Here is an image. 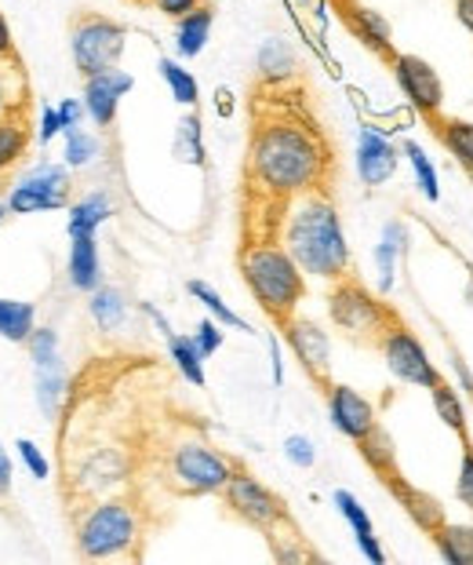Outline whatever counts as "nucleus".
<instances>
[{"mask_svg": "<svg viewBox=\"0 0 473 565\" xmlns=\"http://www.w3.org/2000/svg\"><path fill=\"white\" fill-rule=\"evenodd\" d=\"M251 183L273 201H295L310 190H324L332 179V147L324 131L299 103H255V128L248 142Z\"/></svg>", "mask_w": 473, "mask_h": 565, "instance_id": "f257e3e1", "label": "nucleus"}, {"mask_svg": "<svg viewBox=\"0 0 473 565\" xmlns=\"http://www.w3.org/2000/svg\"><path fill=\"white\" fill-rule=\"evenodd\" d=\"M284 248L295 256L302 274L338 281L350 274V245L338 223V212L324 190L295 198L284 223Z\"/></svg>", "mask_w": 473, "mask_h": 565, "instance_id": "f03ea898", "label": "nucleus"}, {"mask_svg": "<svg viewBox=\"0 0 473 565\" xmlns=\"http://www.w3.org/2000/svg\"><path fill=\"white\" fill-rule=\"evenodd\" d=\"M240 278H245L248 292L255 296L266 315L277 324H284L295 307L307 296V281H302V267L284 245H248L240 252Z\"/></svg>", "mask_w": 473, "mask_h": 565, "instance_id": "7ed1b4c3", "label": "nucleus"}, {"mask_svg": "<svg viewBox=\"0 0 473 565\" xmlns=\"http://www.w3.org/2000/svg\"><path fill=\"white\" fill-rule=\"evenodd\" d=\"M327 315H332L335 329L346 335V340L375 347L379 351L383 335L400 321L394 307H386L383 299H375L368 288L357 278H338L335 288L327 292Z\"/></svg>", "mask_w": 473, "mask_h": 565, "instance_id": "20e7f679", "label": "nucleus"}, {"mask_svg": "<svg viewBox=\"0 0 473 565\" xmlns=\"http://www.w3.org/2000/svg\"><path fill=\"white\" fill-rule=\"evenodd\" d=\"M139 540V511L128 500H103L84 514L77 525V551L80 558H117L128 555Z\"/></svg>", "mask_w": 473, "mask_h": 565, "instance_id": "39448f33", "label": "nucleus"}, {"mask_svg": "<svg viewBox=\"0 0 473 565\" xmlns=\"http://www.w3.org/2000/svg\"><path fill=\"white\" fill-rule=\"evenodd\" d=\"M125 44H128V30L114 19L95 15V11H80L69 26L73 66L80 70L84 81L103 74V70H114L117 58L125 55Z\"/></svg>", "mask_w": 473, "mask_h": 565, "instance_id": "423d86ee", "label": "nucleus"}, {"mask_svg": "<svg viewBox=\"0 0 473 565\" xmlns=\"http://www.w3.org/2000/svg\"><path fill=\"white\" fill-rule=\"evenodd\" d=\"M237 467L226 460L223 452L208 449L204 441H179L172 456H168V482L175 486L182 497H208V492H223L234 478Z\"/></svg>", "mask_w": 473, "mask_h": 565, "instance_id": "0eeeda50", "label": "nucleus"}, {"mask_svg": "<svg viewBox=\"0 0 473 565\" xmlns=\"http://www.w3.org/2000/svg\"><path fill=\"white\" fill-rule=\"evenodd\" d=\"M379 351H383L386 369H390L400 383H411V387H427V391H433L437 383L444 380L441 372L433 369L430 358H427V347L419 343V335H416V332H408V324H405V321H397L394 329L383 335Z\"/></svg>", "mask_w": 473, "mask_h": 565, "instance_id": "6e6552de", "label": "nucleus"}, {"mask_svg": "<svg viewBox=\"0 0 473 565\" xmlns=\"http://www.w3.org/2000/svg\"><path fill=\"white\" fill-rule=\"evenodd\" d=\"M223 500H226V508L234 519L262 529V533L288 519L284 500L266 489L259 478H251L248 471H234V478H229L226 489H223Z\"/></svg>", "mask_w": 473, "mask_h": 565, "instance_id": "1a4fd4ad", "label": "nucleus"}, {"mask_svg": "<svg viewBox=\"0 0 473 565\" xmlns=\"http://www.w3.org/2000/svg\"><path fill=\"white\" fill-rule=\"evenodd\" d=\"M69 201V175L58 164H36L19 179L8 194V212L33 215V212H55L66 209Z\"/></svg>", "mask_w": 473, "mask_h": 565, "instance_id": "9d476101", "label": "nucleus"}, {"mask_svg": "<svg viewBox=\"0 0 473 565\" xmlns=\"http://www.w3.org/2000/svg\"><path fill=\"white\" fill-rule=\"evenodd\" d=\"M394 77L405 92V99L416 106V110L433 121L441 114V103H444V84L437 77V70L419 55H394Z\"/></svg>", "mask_w": 473, "mask_h": 565, "instance_id": "9b49d317", "label": "nucleus"}, {"mask_svg": "<svg viewBox=\"0 0 473 565\" xmlns=\"http://www.w3.org/2000/svg\"><path fill=\"white\" fill-rule=\"evenodd\" d=\"M284 340L288 347L295 351L299 358V365L307 369V376L313 383H321V387L327 391V365H332V347H327V332H321V324H313L310 318H299V315H291L284 324Z\"/></svg>", "mask_w": 473, "mask_h": 565, "instance_id": "f8f14e48", "label": "nucleus"}, {"mask_svg": "<svg viewBox=\"0 0 473 565\" xmlns=\"http://www.w3.org/2000/svg\"><path fill=\"white\" fill-rule=\"evenodd\" d=\"M327 408H332V424L338 427V435H346L350 441L368 438L379 427L372 402L346 383H327Z\"/></svg>", "mask_w": 473, "mask_h": 565, "instance_id": "ddd939ff", "label": "nucleus"}, {"mask_svg": "<svg viewBox=\"0 0 473 565\" xmlns=\"http://www.w3.org/2000/svg\"><path fill=\"white\" fill-rule=\"evenodd\" d=\"M131 74L125 70H103V74H95L84 81V110L99 128H109L117 121V106H120V95L131 92Z\"/></svg>", "mask_w": 473, "mask_h": 565, "instance_id": "4468645a", "label": "nucleus"}, {"mask_svg": "<svg viewBox=\"0 0 473 565\" xmlns=\"http://www.w3.org/2000/svg\"><path fill=\"white\" fill-rule=\"evenodd\" d=\"M397 161L400 153L397 147L386 136H379L375 128H361V139H357V172L368 186H383L390 183L394 172H397Z\"/></svg>", "mask_w": 473, "mask_h": 565, "instance_id": "2eb2a0df", "label": "nucleus"}, {"mask_svg": "<svg viewBox=\"0 0 473 565\" xmlns=\"http://www.w3.org/2000/svg\"><path fill=\"white\" fill-rule=\"evenodd\" d=\"M361 445V456H364V463L372 467L375 475H379V482L386 486V489H400L408 482L405 475H400V467H397V460H394V441H390V435H386L383 427H375L368 438H361L357 441Z\"/></svg>", "mask_w": 473, "mask_h": 565, "instance_id": "dca6fc26", "label": "nucleus"}, {"mask_svg": "<svg viewBox=\"0 0 473 565\" xmlns=\"http://www.w3.org/2000/svg\"><path fill=\"white\" fill-rule=\"evenodd\" d=\"M335 508H338V514H343V519L350 522V529H354L357 547L364 551V558H368L372 565H383V562H386V555H383L379 540H375L372 519H368V511L361 508V500L354 497V492L338 489V492H335Z\"/></svg>", "mask_w": 473, "mask_h": 565, "instance_id": "f3484780", "label": "nucleus"}, {"mask_svg": "<svg viewBox=\"0 0 473 565\" xmlns=\"http://www.w3.org/2000/svg\"><path fill=\"white\" fill-rule=\"evenodd\" d=\"M69 281L80 292H95L99 288V245H95V234L69 237Z\"/></svg>", "mask_w": 473, "mask_h": 565, "instance_id": "a211bd4d", "label": "nucleus"}, {"mask_svg": "<svg viewBox=\"0 0 473 565\" xmlns=\"http://www.w3.org/2000/svg\"><path fill=\"white\" fill-rule=\"evenodd\" d=\"M394 497L400 500V508L408 511V519L416 522V525H419L427 536H433L437 529H441V525L448 522V519H444V508H441V503H437V500L430 497V492L416 489L411 482H405L400 489H394Z\"/></svg>", "mask_w": 473, "mask_h": 565, "instance_id": "6ab92c4d", "label": "nucleus"}, {"mask_svg": "<svg viewBox=\"0 0 473 565\" xmlns=\"http://www.w3.org/2000/svg\"><path fill=\"white\" fill-rule=\"evenodd\" d=\"M433 136L441 139V147L452 153V158L459 161L470 172L473 168V121H463V117H433Z\"/></svg>", "mask_w": 473, "mask_h": 565, "instance_id": "aec40b11", "label": "nucleus"}, {"mask_svg": "<svg viewBox=\"0 0 473 565\" xmlns=\"http://www.w3.org/2000/svg\"><path fill=\"white\" fill-rule=\"evenodd\" d=\"M212 19H215V11H212L208 4L193 8L190 15H182V19H179L175 47H179V55H182V58H193V55H201V52H204V44H208V38H212Z\"/></svg>", "mask_w": 473, "mask_h": 565, "instance_id": "412c9836", "label": "nucleus"}, {"mask_svg": "<svg viewBox=\"0 0 473 565\" xmlns=\"http://www.w3.org/2000/svg\"><path fill=\"white\" fill-rule=\"evenodd\" d=\"M255 70H259V81L262 84H288L295 77V52L284 44V41H266L259 47V58H255Z\"/></svg>", "mask_w": 473, "mask_h": 565, "instance_id": "4be33fe9", "label": "nucleus"}, {"mask_svg": "<svg viewBox=\"0 0 473 565\" xmlns=\"http://www.w3.org/2000/svg\"><path fill=\"white\" fill-rule=\"evenodd\" d=\"M30 147V117L26 110L19 114H4L0 117V172H8L11 164H15L22 153Z\"/></svg>", "mask_w": 473, "mask_h": 565, "instance_id": "5701e85b", "label": "nucleus"}, {"mask_svg": "<svg viewBox=\"0 0 473 565\" xmlns=\"http://www.w3.org/2000/svg\"><path fill=\"white\" fill-rule=\"evenodd\" d=\"M433 547L441 551V558L448 565H473V529L444 522L433 533Z\"/></svg>", "mask_w": 473, "mask_h": 565, "instance_id": "b1692460", "label": "nucleus"}, {"mask_svg": "<svg viewBox=\"0 0 473 565\" xmlns=\"http://www.w3.org/2000/svg\"><path fill=\"white\" fill-rule=\"evenodd\" d=\"M36 329V310L22 299H0V335L11 343H26Z\"/></svg>", "mask_w": 473, "mask_h": 565, "instance_id": "393cba45", "label": "nucleus"}, {"mask_svg": "<svg viewBox=\"0 0 473 565\" xmlns=\"http://www.w3.org/2000/svg\"><path fill=\"white\" fill-rule=\"evenodd\" d=\"M430 398H433V408H437V416H441V424L448 430H455L459 438H470V427H466V408H463V398L455 394V387L448 380H441L437 387L430 391Z\"/></svg>", "mask_w": 473, "mask_h": 565, "instance_id": "a878e982", "label": "nucleus"}, {"mask_svg": "<svg viewBox=\"0 0 473 565\" xmlns=\"http://www.w3.org/2000/svg\"><path fill=\"white\" fill-rule=\"evenodd\" d=\"M109 220V198L106 194H92L77 201L69 209V237H84V234H95L99 223Z\"/></svg>", "mask_w": 473, "mask_h": 565, "instance_id": "bb28decb", "label": "nucleus"}, {"mask_svg": "<svg viewBox=\"0 0 473 565\" xmlns=\"http://www.w3.org/2000/svg\"><path fill=\"white\" fill-rule=\"evenodd\" d=\"M168 347H172V362L179 365V372L186 376V383L193 387H204V354L193 335H168Z\"/></svg>", "mask_w": 473, "mask_h": 565, "instance_id": "cd10ccee", "label": "nucleus"}, {"mask_svg": "<svg viewBox=\"0 0 473 565\" xmlns=\"http://www.w3.org/2000/svg\"><path fill=\"white\" fill-rule=\"evenodd\" d=\"M63 398H66V372H63V362L47 365V369H36V402H41L47 419L58 416V405H63Z\"/></svg>", "mask_w": 473, "mask_h": 565, "instance_id": "c85d7f7f", "label": "nucleus"}, {"mask_svg": "<svg viewBox=\"0 0 473 565\" xmlns=\"http://www.w3.org/2000/svg\"><path fill=\"white\" fill-rule=\"evenodd\" d=\"M186 288H190V296H193V299H201V303L208 307V315H212L218 324H226V329L251 332V329H248V321L240 318V315H234V310H229V307L223 303V296H218L212 285H204V281H190Z\"/></svg>", "mask_w": 473, "mask_h": 565, "instance_id": "c756f323", "label": "nucleus"}, {"mask_svg": "<svg viewBox=\"0 0 473 565\" xmlns=\"http://www.w3.org/2000/svg\"><path fill=\"white\" fill-rule=\"evenodd\" d=\"M128 315V303L117 288H95L92 292V318L99 321V329H117Z\"/></svg>", "mask_w": 473, "mask_h": 565, "instance_id": "7c9ffc66", "label": "nucleus"}, {"mask_svg": "<svg viewBox=\"0 0 473 565\" xmlns=\"http://www.w3.org/2000/svg\"><path fill=\"white\" fill-rule=\"evenodd\" d=\"M161 77L168 81V88H172V99L182 103V106H197L201 99V88L197 81H193L190 70H182L175 58H161Z\"/></svg>", "mask_w": 473, "mask_h": 565, "instance_id": "2f4dec72", "label": "nucleus"}, {"mask_svg": "<svg viewBox=\"0 0 473 565\" xmlns=\"http://www.w3.org/2000/svg\"><path fill=\"white\" fill-rule=\"evenodd\" d=\"M400 242H405V231H400L397 223H390L383 231L379 248H375V263H379V285L383 288L394 285V259H397V252H400Z\"/></svg>", "mask_w": 473, "mask_h": 565, "instance_id": "473e14b6", "label": "nucleus"}, {"mask_svg": "<svg viewBox=\"0 0 473 565\" xmlns=\"http://www.w3.org/2000/svg\"><path fill=\"white\" fill-rule=\"evenodd\" d=\"M405 158H408L411 168H416L419 190L427 194V201H437V198H441V186H437V168L430 164L427 150H422L419 142H405Z\"/></svg>", "mask_w": 473, "mask_h": 565, "instance_id": "72a5a7b5", "label": "nucleus"}, {"mask_svg": "<svg viewBox=\"0 0 473 565\" xmlns=\"http://www.w3.org/2000/svg\"><path fill=\"white\" fill-rule=\"evenodd\" d=\"M354 26L361 30V38L368 41L372 47H379V52H390V26H386V22L379 19V11H372V8H357Z\"/></svg>", "mask_w": 473, "mask_h": 565, "instance_id": "f704fd0d", "label": "nucleus"}, {"mask_svg": "<svg viewBox=\"0 0 473 565\" xmlns=\"http://www.w3.org/2000/svg\"><path fill=\"white\" fill-rule=\"evenodd\" d=\"M63 136H66V164L69 168H84L99 158V142H95V136H88V131L69 128Z\"/></svg>", "mask_w": 473, "mask_h": 565, "instance_id": "c9c22d12", "label": "nucleus"}, {"mask_svg": "<svg viewBox=\"0 0 473 565\" xmlns=\"http://www.w3.org/2000/svg\"><path fill=\"white\" fill-rule=\"evenodd\" d=\"M30 358L36 369H47V365H58V335L52 329H33L30 335Z\"/></svg>", "mask_w": 473, "mask_h": 565, "instance_id": "e433bc0d", "label": "nucleus"}, {"mask_svg": "<svg viewBox=\"0 0 473 565\" xmlns=\"http://www.w3.org/2000/svg\"><path fill=\"white\" fill-rule=\"evenodd\" d=\"M179 153H182V161L204 164V150H201V125H197V117H186V121L179 125Z\"/></svg>", "mask_w": 473, "mask_h": 565, "instance_id": "4c0bfd02", "label": "nucleus"}, {"mask_svg": "<svg viewBox=\"0 0 473 565\" xmlns=\"http://www.w3.org/2000/svg\"><path fill=\"white\" fill-rule=\"evenodd\" d=\"M455 497H459V503H463V508L473 511V445H470V438L463 441V463H459Z\"/></svg>", "mask_w": 473, "mask_h": 565, "instance_id": "58836bf2", "label": "nucleus"}, {"mask_svg": "<svg viewBox=\"0 0 473 565\" xmlns=\"http://www.w3.org/2000/svg\"><path fill=\"white\" fill-rule=\"evenodd\" d=\"M15 449H19V456H22V463H26V471H30L33 478H41V482H44V478H47V475H52V467H47V460H44V452H41V449H36V445H33L30 438H19V441H15Z\"/></svg>", "mask_w": 473, "mask_h": 565, "instance_id": "ea45409f", "label": "nucleus"}, {"mask_svg": "<svg viewBox=\"0 0 473 565\" xmlns=\"http://www.w3.org/2000/svg\"><path fill=\"white\" fill-rule=\"evenodd\" d=\"M193 340H197V347H201V354L204 358H212L215 351H218V347H223V324H218V321H201L197 324V332H193Z\"/></svg>", "mask_w": 473, "mask_h": 565, "instance_id": "a19ab883", "label": "nucleus"}, {"mask_svg": "<svg viewBox=\"0 0 473 565\" xmlns=\"http://www.w3.org/2000/svg\"><path fill=\"white\" fill-rule=\"evenodd\" d=\"M284 456L295 467H313V460H318V452H313V441L310 438H302V435H291L284 441Z\"/></svg>", "mask_w": 473, "mask_h": 565, "instance_id": "79ce46f5", "label": "nucleus"}, {"mask_svg": "<svg viewBox=\"0 0 473 565\" xmlns=\"http://www.w3.org/2000/svg\"><path fill=\"white\" fill-rule=\"evenodd\" d=\"M150 4L157 11H164L168 19H182V15H190L193 8H201L204 0H150Z\"/></svg>", "mask_w": 473, "mask_h": 565, "instance_id": "37998d69", "label": "nucleus"}, {"mask_svg": "<svg viewBox=\"0 0 473 565\" xmlns=\"http://www.w3.org/2000/svg\"><path fill=\"white\" fill-rule=\"evenodd\" d=\"M58 131H63V117H58V106H47L41 114V142H52Z\"/></svg>", "mask_w": 473, "mask_h": 565, "instance_id": "c03bdc74", "label": "nucleus"}, {"mask_svg": "<svg viewBox=\"0 0 473 565\" xmlns=\"http://www.w3.org/2000/svg\"><path fill=\"white\" fill-rule=\"evenodd\" d=\"M80 114H84V106H80L77 99H63V103H58V117H63V131L80 128Z\"/></svg>", "mask_w": 473, "mask_h": 565, "instance_id": "a18cd8bd", "label": "nucleus"}, {"mask_svg": "<svg viewBox=\"0 0 473 565\" xmlns=\"http://www.w3.org/2000/svg\"><path fill=\"white\" fill-rule=\"evenodd\" d=\"M8 63H15V41H11L8 19L0 15V66H8Z\"/></svg>", "mask_w": 473, "mask_h": 565, "instance_id": "49530a36", "label": "nucleus"}, {"mask_svg": "<svg viewBox=\"0 0 473 565\" xmlns=\"http://www.w3.org/2000/svg\"><path fill=\"white\" fill-rule=\"evenodd\" d=\"M455 15L463 22V30L473 33V0H455Z\"/></svg>", "mask_w": 473, "mask_h": 565, "instance_id": "de8ad7c7", "label": "nucleus"}, {"mask_svg": "<svg viewBox=\"0 0 473 565\" xmlns=\"http://www.w3.org/2000/svg\"><path fill=\"white\" fill-rule=\"evenodd\" d=\"M11 492V460H8V452L0 449V497H8Z\"/></svg>", "mask_w": 473, "mask_h": 565, "instance_id": "09e8293b", "label": "nucleus"}, {"mask_svg": "<svg viewBox=\"0 0 473 565\" xmlns=\"http://www.w3.org/2000/svg\"><path fill=\"white\" fill-rule=\"evenodd\" d=\"M11 110V99H8V84H4V77H0V117H4Z\"/></svg>", "mask_w": 473, "mask_h": 565, "instance_id": "8fccbe9b", "label": "nucleus"}, {"mask_svg": "<svg viewBox=\"0 0 473 565\" xmlns=\"http://www.w3.org/2000/svg\"><path fill=\"white\" fill-rule=\"evenodd\" d=\"M4 212H8V204H0V223H4Z\"/></svg>", "mask_w": 473, "mask_h": 565, "instance_id": "3c124183", "label": "nucleus"}, {"mask_svg": "<svg viewBox=\"0 0 473 565\" xmlns=\"http://www.w3.org/2000/svg\"><path fill=\"white\" fill-rule=\"evenodd\" d=\"M136 4H150V0H136Z\"/></svg>", "mask_w": 473, "mask_h": 565, "instance_id": "603ef678", "label": "nucleus"}, {"mask_svg": "<svg viewBox=\"0 0 473 565\" xmlns=\"http://www.w3.org/2000/svg\"><path fill=\"white\" fill-rule=\"evenodd\" d=\"M470 179H473V168H470Z\"/></svg>", "mask_w": 473, "mask_h": 565, "instance_id": "864d4df0", "label": "nucleus"}]
</instances>
